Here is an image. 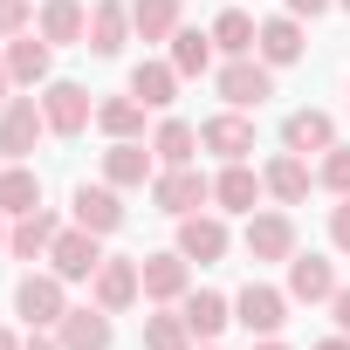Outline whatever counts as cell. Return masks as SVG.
Wrapping results in <instances>:
<instances>
[{"label": "cell", "mask_w": 350, "mask_h": 350, "mask_svg": "<svg viewBox=\"0 0 350 350\" xmlns=\"http://www.w3.org/2000/svg\"><path fill=\"white\" fill-rule=\"evenodd\" d=\"M42 117H49L55 137H76V131L96 124V103H90L83 83H42Z\"/></svg>", "instance_id": "obj_4"}, {"label": "cell", "mask_w": 350, "mask_h": 350, "mask_svg": "<svg viewBox=\"0 0 350 350\" xmlns=\"http://www.w3.org/2000/svg\"><path fill=\"white\" fill-rule=\"evenodd\" d=\"M28 350H62V343H55V336H42V329H35V336H28Z\"/></svg>", "instance_id": "obj_41"}, {"label": "cell", "mask_w": 350, "mask_h": 350, "mask_svg": "<svg viewBox=\"0 0 350 350\" xmlns=\"http://www.w3.org/2000/svg\"><path fill=\"white\" fill-rule=\"evenodd\" d=\"M0 350H28V343H21V336H14V329H0Z\"/></svg>", "instance_id": "obj_42"}, {"label": "cell", "mask_w": 350, "mask_h": 350, "mask_svg": "<svg viewBox=\"0 0 350 350\" xmlns=\"http://www.w3.org/2000/svg\"><path fill=\"white\" fill-rule=\"evenodd\" d=\"M329 8H336V0H288V14H295V21H316V14H329Z\"/></svg>", "instance_id": "obj_37"}, {"label": "cell", "mask_w": 350, "mask_h": 350, "mask_svg": "<svg viewBox=\"0 0 350 350\" xmlns=\"http://www.w3.org/2000/svg\"><path fill=\"white\" fill-rule=\"evenodd\" d=\"M254 35H261V28H254V14H241V8H227V14L213 21V49H220L227 62H234V55H254Z\"/></svg>", "instance_id": "obj_31"}, {"label": "cell", "mask_w": 350, "mask_h": 350, "mask_svg": "<svg viewBox=\"0 0 350 350\" xmlns=\"http://www.w3.org/2000/svg\"><path fill=\"white\" fill-rule=\"evenodd\" d=\"M131 28L144 42H172L179 35V0H131Z\"/></svg>", "instance_id": "obj_28"}, {"label": "cell", "mask_w": 350, "mask_h": 350, "mask_svg": "<svg viewBox=\"0 0 350 350\" xmlns=\"http://www.w3.org/2000/svg\"><path fill=\"white\" fill-rule=\"evenodd\" d=\"M0 247H8V227H0Z\"/></svg>", "instance_id": "obj_44"}, {"label": "cell", "mask_w": 350, "mask_h": 350, "mask_svg": "<svg viewBox=\"0 0 350 350\" xmlns=\"http://www.w3.org/2000/svg\"><path fill=\"white\" fill-rule=\"evenodd\" d=\"M28 21H35V0H0V42L28 35Z\"/></svg>", "instance_id": "obj_35"}, {"label": "cell", "mask_w": 350, "mask_h": 350, "mask_svg": "<svg viewBox=\"0 0 350 350\" xmlns=\"http://www.w3.org/2000/svg\"><path fill=\"white\" fill-rule=\"evenodd\" d=\"M254 55H261L268 69H288V62H302V21H295V14H275V21H261V35H254Z\"/></svg>", "instance_id": "obj_17"}, {"label": "cell", "mask_w": 350, "mask_h": 350, "mask_svg": "<svg viewBox=\"0 0 350 350\" xmlns=\"http://www.w3.org/2000/svg\"><path fill=\"white\" fill-rule=\"evenodd\" d=\"M179 316H186V329H193V336H206V343H213V336L234 323V302H227V295H213V288H193V295L179 302Z\"/></svg>", "instance_id": "obj_23"}, {"label": "cell", "mask_w": 350, "mask_h": 350, "mask_svg": "<svg viewBox=\"0 0 350 350\" xmlns=\"http://www.w3.org/2000/svg\"><path fill=\"white\" fill-rule=\"evenodd\" d=\"M55 234H62V220H55L49 206H35V213H21V220L8 227V254H21V261H49Z\"/></svg>", "instance_id": "obj_12"}, {"label": "cell", "mask_w": 350, "mask_h": 350, "mask_svg": "<svg viewBox=\"0 0 350 350\" xmlns=\"http://www.w3.org/2000/svg\"><path fill=\"white\" fill-rule=\"evenodd\" d=\"M336 8H350V0H336Z\"/></svg>", "instance_id": "obj_45"}, {"label": "cell", "mask_w": 350, "mask_h": 350, "mask_svg": "<svg viewBox=\"0 0 350 350\" xmlns=\"http://www.w3.org/2000/svg\"><path fill=\"white\" fill-rule=\"evenodd\" d=\"M76 227H90V234H117V227H124V200H117V186H76Z\"/></svg>", "instance_id": "obj_21"}, {"label": "cell", "mask_w": 350, "mask_h": 350, "mask_svg": "<svg viewBox=\"0 0 350 350\" xmlns=\"http://www.w3.org/2000/svg\"><path fill=\"white\" fill-rule=\"evenodd\" d=\"M329 241H336V254H350V193L329 206Z\"/></svg>", "instance_id": "obj_36"}, {"label": "cell", "mask_w": 350, "mask_h": 350, "mask_svg": "<svg viewBox=\"0 0 350 350\" xmlns=\"http://www.w3.org/2000/svg\"><path fill=\"white\" fill-rule=\"evenodd\" d=\"M96 131H103V137H137V131H144V103H137V96L96 103Z\"/></svg>", "instance_id": "obj_32"}, {"label": "cell", "mask_w": 350, "mask_h": 350, "mask_svg": "<svg viewBox=\"0 0 350 350\" xmlns=\"http://www.w3.org/2000/svg\"><path fill=\"white\" fill-rule=\"evenodd\" d=\"M35 206H42V179L14 158L8 172H0V213H14V220H21V213H35Z\"/></svg>", "instance_id": "obj_27"}, {"label": "cell", "mask_w": 350, "mask_h": 350, "mask_svg": "<svg viewBox=\"0 0 350 350\" xmlns=\"http://www.w3.org/2000/svg\"><path fill=\"white\" fill-rule=\"evenodd\" d=\"M49 117H42V96H8V110H0V151L8 158H28L42 144Z\"/></svg>", "instance_id": "obj_8"}, {"label": "cell", "mask_w": 350, "mask_h": 350, "mask_svg": "<svg viewBox=\"0 0 350 350\" xmlns=\"http://www.w3.org/2000/svg\"><path fill=\"white\" fill-rule=\"evenodd\" d=\"M151 151H158V165H193L200 131H193L186 117H165V124H158V137H151Z\"/></svg>", "instance_id": "obj_29"}, {"label": "cell", "mask_w": 350, "mask_h": 350, "mask_svg": "<svg viewBox=\"0 0 350 350\" xmlns=\"http://www.w3.org/2000/svg\"><path fill=\"white\" fill-rule=\"evenodd\" d=\"M158 179V151H144L137 137H110L103 151V186H151Z\"/></svg>", "instance_id": "obj_10"}, {"label": "cell", "mask_w": 350, "mask_h": 350, "mask_svg": "<svg viewBox=\"0 0 350 350\" xmlns=\"http://www.w3.org/2000/svg\"><path fill=\"white\" fill-rule=\"evenodd\" d=\"M103 234H90V227H62L55 234V247H49V268L62 275V282H90L96 268H103V247H96Z\"/></svg>", "instance_id": "obj_6"}, {"label": "cell", "mask_w": 350, "mask_h": 350, "mask_svg": "<svg viewBox=\"0 0 350 350\" xmlns=\"http://www.w3.org/2000/svg\"><path fill=\"white\" fill-rule=\"evenodd\" d=\"M137 275H144V295H151V302H186V295H193V261H186L179 247H172V254H144Z\"/></svg>", "instance_id": "obj_9"}, {"label": "cell", "mask_w": 350, "mask_h": 350, "mask_svg": "<svg viewBox=\"0 0 350 350\" xmlns=\"http://www.w3.org/2000/svg\"><path fill=\"white\" fill-rule=\"evenodd\" d=\"M179 254L200 261V268L220 261V254H227V220H220V213H186V220H179Z\"/></svg>", "instance_id": "obj_14"}, {"label": "cell", "mask_w": 350, "mask_h": 350, "mask_svg": "<svg viewBox=\"0 0 350 350\" xmlns=\"http://www.w3.org/2000/svg\"><path fill=\"white\" fill-rule=\"evenodd\" d=\"M137 295H144V275H137V261H131V254H103V268L90 275V302L117 316V309H131Z\"/></svg>", "instance_id": "obj_5"}, {"label": "cell", "mask_w": 350, "mask_h": 350, "mask_svg": "<svg viewBox=\"0 0 350 350\" xmlns=\"http://www.w3.org/2000/svg\"><path fill=\"white\" fill-rule=\"evenodd\" d=\"M316 179H323L336 200L350 193V144H329V151H323V172H316Z\"/></svg>", "instance_id": "obj_34"}, {"label": "cell", "mask_w": 350, "mask_h": 350, "mask_svg": "<svg viewBox=\"0 0 350 350\" xmlns=\"http://www.w3.org/2000/svg\"><path fill=\"white\" fill-rule=\"evenodd\" d=\"M254 350H288V343H275V336H261V343H254Z\"/></svg>", "instance_id": "obj_43"}, {"label": "cell", "mask_w": 350, "mask_h": 350, "mask_svg": "<svg viewBox=\"0 0 350 350\" xmlns=\"http://www.w3.org/2000/svg\"><path fill=\"white\" fill-rule=\"evenodd\" d=\"M172 69H179V76H206L213 69V28L200 35V28H179V35H172Z\"/></svg>", "instance_id": "obj_30"}, {"label": "cell", "mask_w": 350, "mask_h": 350, "mask_svg": "<svg viewBox=\"0 0 350 350\" xmlns=\"http://www.w3.org/2000/svg\"><path fill=\"white\" fill-rule=\"evenodd\" d=\"M343 282L323 254H288V302H329Z\"/></svg>", "instance_id": "obj_15"}, {"label": "cell", "mask_w": 350, "mask_h": 350, "mask_svg": "<svg viewBox=\"0 0 350 350\" xmlns=\"http://www.w3.org/2000/svg\"><path fill=\"white\" fill-rule=\"evenodd\" d=\"M206 200H213V179H206V172H193V165H165L158 179H151V206H158V213H172V220L200 213Z\"/></svg>", "instance_id": "obj_1"}, {"label": "cell", "mask_w": 350, "mask_h": 350, "mask_svg": "<svg viewBox=\"0 0 350 350\" xmlns=\"http://www.w3.org/2000/svg\"><path fill=\"white\" fill-rule=\"evenodd\" d=\"M55 343L62 350H110V309H69L62 323H55Z\"/></svg>", "instance_id": "obj_19"}, {"label": "cell", "mask_w": 350, "mask_h": 350, "mask_svg": "<svg viewBox=\"0 0 350 350\" xmlns=\"http://www.w3.org/2000/svg\"><path fill=\"white\" fill-rule=\"evenodd\" d=\"M309 350H350V336L336 329V336H323V343H309Z\"/></svg>", "instance_id": "obj_39"}, {"label": "cell", "mask_w": 350, "mask_h": 350, "mask_svg": "<svg viewBox=\"0 0 350 350\" xmlns=\"http://www.w3.org/2000/svg\"><path fill=\"white\" fill-rule=\"evenodd\" d=\"M247 254L254 261H288L295 254V220L288 213H247Z\"/></svg>", "instance_id": "obj_13"}, {"label": "cell", "mask_w": 350, "mask_h": 350, "mask_svg": "<svg viewBox=\"0 0 350 350\" xmlns=\"http://www.w3.org/2000/svg\"><path fill=\"white\" fill-rule=\"evenodd\" d=\"M8 83H14V69H8V55H0V110H8Z\"/></svg>", "instance_id": "obj_40"}, {"label": "cell", "mask_w": 350, "mask_h": 350, "mask_svg": "<svg viewBox=\"0 0 350 350\" xmlns=\"http://www.w3.org/2000/svg\"><path fill=\"white\" fill-rule=\"evenodd\" d=\"M179 83H186V76L172 69V62H137V69H131V96H137L144 110H165L172 96H179Z\"/></svg>", "instance_id": "obj_25"}, {"label": "cell", "mask_w": 350, "mask_h": 350, "mask_svg": "<svg viewBox=\"0 0 350 350\" xmlns=\"http://www.w3.org/2000/svg\"><path fill=\"white\" fill-rule=\"evenodd\" d=\"M261 193H268V186H261V172H254L247 158H234L220 179H213V206H220V213H254Z\"/></svg>", "instance_id": "obj_16"}, {"label": "cell", "mask_w": 350, "mask_h": 350, "mask_svg": "<svg viewBox=\"0 0 350 350\" xmlns=\"http://www.w3.org/2000/svg\"><path fill=\"white\" fill-rule=\"evenodd\" d=\"M220 96H227V110H261V103L275 96V69H268L261 55H234V62L220 69Z\"/></svg>", "instance_id": "obj_2"}, {"label": "cell", "mask_w": 350, "mask_h": 350, "mask_svg": "<svg viewBox=\"0 0 350 350\" xmlns=\"http://www.w3.org/2000/svg\"><path fill=\"white\" fill-rule=\"evenodd\" d=\"M234 323H241L247 336H275V329L288 323V295L268 288V282H247V288L234 295Z\"/></svg>", "instance_id": "obj_7"}, {"label": "cell", "mask_w": 350, "mask_h": 350, "mask_svg": "<svg viewBox=\"0 0 350 350\" xmlns=\"http://www.w3.org/2000/svg\"><path fill=\"white\" fill-rule=\"evenodd\" d=\"M282 144H288V151H329V144H336L329 110H295V117L282 124Z\"/></svg>", "instance_id": "obj_26"}, {"label": "cell", "mask_w": 350, "mask_h": 350, "mask_svg": "<svg viewBox=\"0 0 350 350\" xmlns=\"http://www.w3.org/2000/svg\"><path fill=\"white\" fill-rule=\"evenodd\" d=\"M124 42H131V8H124V0H96V8H90V42H83V49L117 55Z\"/></svg>", "instance_id": "obj_22"}, {"label": "cell", "mask_w": 350, "mask_h": 350, "mask_svg": "<svg viewBox=\"0 0 350 350\" xmlns=\"http://www.w3.org/2000/svg\"><path fill=\"white\" fill-rule=\"evenodd\" d=\"M144 350H193L186 316H144Z\"/></svg>", "instance_id": "obj_33"}, {"label": "cell", "mask_w": 350, "mask_h": 350, "mask_svg": "<svg viewBox=\"0 0 350 350\" xmlns=\"http://www.w3.org/2000/svg\"><path fill=\"white\" fill-rule=\"evenodd\" d=\"M14 309H21L28 329H55V323L69 316V288H62V275H55V268H49V275H28V282L14 288Z\"/></svg>", "instance_id": "obj_3"}, {"label": "cell", "mask_w": 350, "mask_h": 350, "mask_svg": "<svg viewBox=\"0 0 350 350\" xmlns=\"http://www.w3.org/2000/svg\"><path fill=\"white\" fill-rule=\"evenodd\" d=\"M329 316H336V329L350 336V288H336V295H329Z\"/></svg>", "instance_id": "obj_38"}, {"label": "cell", "mask_w": 350, "mask_h": 350, "mask_svg": "<svg viewBox=\"0 0 350 350\" xmlns=\"http://www.w3.org/2000/svg\"><path fill=\"white\" fill-rule=\"evenodd\" d=\"M200 144H206L213 158H227V165H234V158H247V151H254V124H247L241 110L206 117V124H200Z\"/></svg>", "instance_id": "obj_18"}, {"label": "cell", "mask_w": 350, "mask_h": 350, "mask_svg": "<svg viewBox=\"0 0 350 350\" xmlns=\"http://www.w3.org/2000/svg\"><path fill=\"white\" fill-rule=\"evenodd\" d=\"M261 186H268L282 206L309 200V165H302V151H282V158H268V165H261Z\"/></svg>", "instance_id": "obj_24"}, {"label": "cell", "mask_w": 350, "mask_h": 350, "mask_svg": "<svg viewBox=\"0 0 350 350\" xmlns=\"http://www.w3.org/2000/svg\"><path fill=\"white\" fill-rule=\"evenodd\" d=\"M35 35L69 49V42H90V8L83 0H42V14H35Z\"/></svg>", "instance_id": "obj_11"}, {"label": "cell", "mask_w": 350, "mask_h": 350, "mask_svg": "<svg viewBox=\"0 0 350 350\" xmlns=\"http://www.w3.org/2000/svg\"><path fill=\"white\" fill-rule=\"evenodd\" d=\"M8 69H14V83H28V90L49 83V69H55V42H42L35 28L14 35V42H8Z\"/></svg>", "instance_id": "obj_20"}]
</instances>
